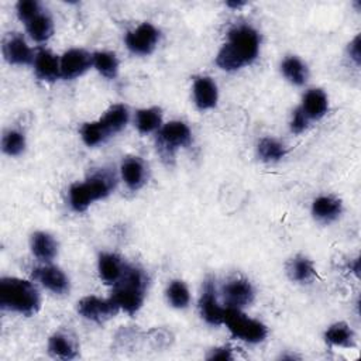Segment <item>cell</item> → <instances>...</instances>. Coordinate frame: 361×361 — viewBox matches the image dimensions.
I'll return each instance as SVG.
<instances>
[{
	"label": "cell",
	"instance_id": "6da1fadb",
	"mask_svg": "<svg viewBox=\"0 0 361 361\" xmlns=\"http://www.w3.org/2000/svg\"><path fill=\"white\" fill-rule=\"evenodd\" d=\"M0 306L23 316H32L41 306L39 292L30 281L4 276L0 279Z\"/></svg>",
	"mask_w": 361,
	"mask_h": 361
},
{
	"label": "cell",
	"instance_id": "7a4b0ae2",
	"mask_svg": "<svg viewBox=\"0 0 361 361\" xmlns=\"http://www.w3.org/2000/svg\"><path fill=\"white\" fill-rule=\"evenodd\" d=\"M147 285V274L140 267L127 264L123 276L117 283L113 285L110 298L116 302L118 309L133 316L141 309L144 303Z\"/></svg>",
	"mask_w": 361,
	"mask_h": 361
},
{
	"label": "cell",
	"instance_id": "3957f363",
	"mask_svg": "<svg viewBox=\"0 0 361 361\" xmlns=\"http://www.w3.org/2000/svg\"><path fill=\"white\" fill-rule=\"evenodd\" d=\"M113 188L114 176L107 172H99L69 188V204L75 212H85L93 202L109 196Z\"/></svg>",
	"mask_w": 361,
	"mask_h": 361
},
{
	"label": "cell",
	"instance_id": "277c9868",
	"mask_svg": "<svg viewBox=\"0 0 361 361\" xmlns=\"http://www.w3.org/2000/svg\"><path fill=\"white\" fill-rule=\"evenodd\" d=\"M223 324L227 326L233 337L251 344L264 341L268 334V329L264 323L248 317L241 312V309L226 307Z\"/></svg>",
	"mask_w": 361,
	"mask_h": 361
},
{
	"label": "cell",
	"instance_id": "5b68a950",
	"mask_svg": "<svg viewBox=\"0 0 361 361\" xmlns=\"http://www.w3.org/2000/svg\"><path fill=\"white\" fill-rule=\"evenodd\" d=\"M228 47L245 65L251 63L259 52V34L250 25H235L228 31Z\"/></svg>",
	"mask_w": 361,
	"mask_h": 361
},
{
	"label": "cell",
	"instance_id": "8992f818",
	"mask_svg": "<svg viewBox=\"0 0 361 361\" xmlns=\"http://www.w3.org/2000/svg\"><path fill=\"white\" fill-rule=\"evenodd\" d=\"M190 142L192 133L183 121H169L158 131V145L168 157H171L178 148L189 147Z\"/></svg>",
	"mask_w": 361,
	"mask_h": 361
},
{
	"label": "cell",
	"instance_id": "52a82bcc",
	"mask_svg": "<svg viewBox=\"0 0 361 361\" xmlns=\"http://www.w3.org/2000/svg\"><path fill=\"white\" fill-rule=\"evenodd\" d=\"M118 306L116 302L109 299H102L97 296H85L78 302V313L90 322L102 324L118 313Z\"/></svg>",
	"mask_w": 361,
	"mask_h": 361
},
{
	"label": "cell",
	"instance_id": "ba28073f",
	"mask_svg": "<svg viewBox=\"0 0 361 361\" xmlns=\"http://www.w3.org/2000/svg\"><path fill=\"white\" fill-rule=\"evenodd\" d=\"M158 41L159 31L151 23H142L126 35V45L135 55H149Z\"/></svg>",
	"mask_w": 361,
	"mask_h": 361
},
{
	"label": "cell",
	"instance_id": "9c48e42d",
	"mask_svg": "<svg viewBox=\"0 0 361 361\" xmlns=\"http://www.w3.org/2000/svg\"><path fill=\"white\" fill-rule=\"evenodd\" d=\"M199 310L206 323L212 326L223 324L226 307H221L217 302L216 286L212 278H207L203 285V290L199 299Z\"/></svg>",
	"mask_w": 361,
	"mask_h": 361
},
{
	"label": "cell",
	"instance_id": "30bf717a",
	"mask_svg": "<svg viewBox=\"0 0 361 361\" xmlns=\"http://www.w3.org/2000/svg\"><path fill=\"white\" fill-rule=\"evenodd\" d=\"M223 300L226 307L243 309L252 303L254 300V288L244 278H235L228 281L221 289Z\"/></svg>",
	"mask_w": 361,
	"mask_h": 361
},
{
	"label": "cell",
	"instance_id": "8fae6325",
	"mask_svg": "<svg viewBox=\"0 0 361 361\" xmlns=\"http://www.w3.org/2000/svg\"><path fill=\"white\" fill-rule=\"evenodd\" d=\"M4 59L11 65H30L34 63L35 54L25 42L24 37L18 32L8 34L1 45Z\"/></svg>",
	"mask_w": 361,
	"mask_h": 361
},
{
	"label": "cell",
	"instance_id": "7c38bea8",
	"mask_svg": "<svg viewBox=\"0 0 361 361\" xmlns=\"http://www.w3.org/2000/svg\"><path fill=\"white\" fill-rule=\"evenodd\" d=\"M93 65V54L82 48H72L61 56V76L75 79L83 75Z\"/></svg>",
	"mask_w": 361,
	"mask_h": 361
},
{
	"label": "cell",
	"instance_id": "4fadbf2b",
	"mask_svg": "<svg viewBox=\"0 0 361 361\" xmlns=\"http://www.w3.org/2000/svg\"><path fill=\"white\" fill-rule=\"evenodd\" d=\"M32 278L55 295H66L69 292V279L65 272L58 267H37L32 269Z\"/></svg>",
	"mask_w": 361,
	"mask_h": 361
},
{
	"label": "cell",
	"instance_id": "5bb4252c",
	"mask_svg": "<svg viewBox=\"0 0 361 361\" xmlns=\"http://www.w3.org/2000/svg\"><path fill=\"white\" fill-rule=\"evenodd\" d=\"M34 72L39 80L54 82L61 76V61L51 51L39 48L34 58Z\"/></svg>",
	"mask_w": 361,
	"mask_h": 361
},
{
	"label": "cell",
	"instance_id": "9a60e30c",
	"mask_svg": "<svg viewBox=\"0 0 361 361\" xmlns=\"http://www.w3.org/2000/svg\"><path fill=\"white\" fill-rule=\"evenodd\" d=\"M121 178L128 189L138 190L147 182L145 162L138 157H128L121 164Z\"/></svg>",
	"mask_w": 361,
	"mask_h": 361
},
{
	"label": "cell",
	"instance_id": "2e32d148",
	"mask_svg": "<svg viewBox=\"0 0 361 361\" xmlns=\"http://www.w3.org/2000/svg\"><path fill=\"white\" fill-rule=\"evenodd\" d=\"M48 353L54 358L73 360L79 353L78 341L69 333L56 331L48 340Z\"/></svg>",
	"mask_w": 361,
	"mask_h": 361
},
{
	"label": "cell",
	"instance_id": "e0dca14e",
	"mask_svg": "<svg viewBox=\"0 0 361 361\" xmlns=\"http://www.w3.org/2000/svg\"><path fill=\"white\" fill-rule=\"evenodd\" d=\"M126 262L116 254L103 252L99 255L97 269L102 281L107 285H114L120 281V278L124 274Z\"/></svg>",
	"mask_w": 361,
	"mask_h": 361
},
{
	"label": "cell",
	"instance_id": "ac0fdd59",
	"mask_svg": "<svg viewBox=\"0 0 361 361\" xmlns=\"http://www.w3.org/2000/svg\"><path fill=\"white\" fill-rule=\"evenodd\" d=\"M217 97H219L217 86L210 78L200 76L193 82V99L197 109L200 110L213 109L217 103Z\"/></svg>",
	"mask_w": 361,
	"mask_h": 361
},
{
	"label": "cell",
	"instance_id": "d6986e66",
	"mask_svg": "<svg viewBox=\"0 0 361 361\" xmlns=\"http://www.w3.org/2000/svg\"><path fill=\"white\" fill-rule=\"evenodd\" d=\"M300 109L307 116L309 120L322 118L329 109V99L324 90L322 89H310L305 93Z\"/></svg>",
	"mask_w": 361,
	"mask_h": 361
},
{
	"label": "cell",
	"instance_id": "ffe728a7",
	"mask_svg": "<svg viewBox=\"0 0 361 361\" xmlns=\"http://www.w3.org/2000/svg\"><path fill=\"white\" fill-rule=\"evenodd\" d=\"M31 251L42 262H51L58 254L56 240L47 231H35L30 240Z\"/></svg>",
	"mask_w": 361,
	"mask_h": 361
},
{
	"label": "cell",
	"instance_id": "44dd1931",
	"mask_svg": "<svg viewBox=\"0 0 361 361\" xmlns=\"http://www.w3.org/2000/svg\"><path fill=\"white\" fill-rule=\"evenodd\" d=\"M343 212V204L333 196H319L312 203V214L317 221L330 223Z\"/></svg>",
	"mask_w": 361,
	"mask_h": 361
},
{
	"label": "cell",
	"instance_id": "7402d4cb",
	"mask_svg": "<svg viewBox=\"0 0 361 361\" xmlns=\"http://www.w3.org/2000/svg\"><path fill=\"white\" fill-rule=\"evenodd\" d=\"M288 276L298 283H309L316 276V268L312 259L305 255H295L286 264Z\"/></svg>",
	"mask_w": 361,
	"mask_h": 361
},
{
	"label": "cell",
	"instance_id": "603a6c76",
	"mask_svg": "<svg viewBox=\"0 0 361 361\" xmlns=\"http://www.w3.org/2000/svg\"><path fill=\"white\" fill-rule=\"evenodd\" d=\"M102 126L106 128L109 135L121 131L128 123V109L124 104H113L110 106L103 117L99 118Z\"/></svg>",
	"mask_w": 361,
	"mask_h": 361
},
{
	"label": "cell",
	"instance_id": "cb8c5ba5",
	"mask_svg": "<svg viewBox=\"0 0 361 361\" xmlns=\"http://www.w3.org/2000/svg\"><path fill=\"white\" fill-rule=\"evenodd\" d=\"M28 35L37 42L48 41L54 34V21L51 16L45 11H41L31 21L25 24Z\"/></svg>",
	"mask_w": 361,
	"mask_h": 361
},
{
	"label": "cell",
	"instance_id": "d4e9b609",
	"mask_svg": "<svg viewBox=\"0 0 361 361\" xmlns=\"http://www.w3.org/2000/svg\"><path fill=\"white\" fill-rule=\"evenodd\" d=\"M324 340L327 344L330 345H336V347H344V348H350L354 347L355 344V337H354V331L351 330V327L344 323V322H338L331 324L326 331H324Z\"/></svg>",
	"mask_w": 361,
	"mask_h": 361
},
{
	"label": "cell",
	"instance_id": "484cf974",
	"mask_svg": "<svg viewBox=\"0 0 361 361\" xmlns=\"http://www.w3.org/2000/svg\"><path fill=\"white\" fill-rule=\"evenodd\" d=\"M282 75L293 85L303 86L307 82V68L298 56H288L281 63Z\"/></svg>",
	"mask_w": 361,
	"mask_h": 361
},
{
	"label": "cell",
	"instance_id": "4316f807",
	"mask_svg": "<svg viewBox=\"0 0 361 361\" xmlns=\"http://www.w3.org/2000/svg\"><path fill=\"white\" fill-rule=\"evenodd\" d=\"M162 111L159 107L141 109L135 113V127L141 134L152 133L161 128Z\"/></svg>",
	"mask_w": 361,
	"mask_h": 361
},
{
	"label": "cell",
	"instance_id": "83f0119b",
	"mask_svg": "<svg viewBox=\"0 0 361 361\" xmlns=\"http://www.w3.org/2000/svg\"><path fill=\"white\" fill-rule=\"evenodd\" d=\"M257 152L259 159H262L264 162H276L286 155V148L279 141L265 137L259 140L257 145Z\"/></svg>",
	"mask_w": 361,
	"mask_h": 361
},
{
	"label": "cell",
	"instance_id": "f1b7e54d",
	"mask_svg": "<svg viewBox=\"0 0 361 361\" xmlns=\"http://www.w3.org/2000/svg\"><path fill=\"white\" fill-rule=\"evenodd\" d=\"M93 66L107 79H114L118 73V61L113 52L97 51L93 54Z\"/></svg>",
	"mask_w": 361,
	"mask_h": 361
},
{
	"label": "cell",
	"instance_id": "f546056e",
	"mask_svg": "<svg viewBox=\"0 0 361 361\" xmlns=\"http://www.w3.org/2000/svg\"><path fill=\"white\" fill-rule=\"evenodd\" d=\"M80 137L87 147H96L104 142L110 135L106 131V128L102 126V123L97 120V121L85 123L80 127Z\"/></svg>",
	"mask_w": 361,
	"mask_h": 361
},
{
	"label": "cell",
	"instance_id": "4dcf8cb0",
	"mask_svg": "<svg viewBox=\"0 0 361 361\" xmlns=\"http://www.w3.org/2000/svg\"><path fill=\"white\" fill-rule=\"evenodd\" d=\"M166 299L169 305L176 309L186 307L190 302V293L185 282L179 279L172 281L166 288Z\"/></svg>",
	"mask_w": 361,
	"mask_h": 361
},
{
	"label": "cell",
	"instance_id": "1f68e13d",
	"mask_svg": "<svg viewBox=\"0 0 361 361\" xmlns=\"http://www.w3.org/2000/svg\"><path fill=\"white\" fill-rule=\"evenodd\" d=\"M25 148V137L18 130H7L1 138V149L10 157L20 155Z\"/></svg>",
	"mask_w": 361,
	"mask_h": 361
},
{
	"label": "cell",
	"instance_id": "d6a6232c",
	"mask_svg": "<svg viewBox=\"0 0 361 361\" xmlns=\"http://www.w3.org/2000/svg\"><path fill=\"white\" fill-rule=\"evenodd\" d=\"M17 16L18 18L23 21V23H28L31 21L35 16H38L42 10H41V6L37 0H20L17 3Z\"/></svg>",
	"mask_w": 361,
	"mask_h": 361
},
{
	"label": "cell",
	"instance_id": "836d02e7",
	"mask_svg": "<svg viewBox=\"0 0 361 361\" xmlns=\"http://www.w3.org/2000/svg\"><path fill=\"white\" fill-rule=\"evenodd\" d=\"M309 126V118L307 116L303 113V110L299 107H296L292 113V118H290V131L293 134H302Z\"/></svg>",
	"mask_w": 361,
	"mask_h": 361
},
{
	"label": "cell",
	"instance_id": "e575fe53",
	"mask_svg": "<svg viewBox=\"0 0 361 361\" xmlns=\"http://www.w3.org/2000/svg\"><path fill=\"white\" fill-rule=\"evenodd\" d=\"M348 55L355 62V65H360L361 61V49H360V35H355L354 39L348 44Z\"/></svg>",
	"mask_w": 361,
	"mask_h": 361
},
{
	"label": "cell",
	"instance_id": "d590c367",
	"mask_svg": "<svg viewBox=\"0 0 361 361\" xmlns=\"http://www.w3.org/2000/svg\"><path fill=\"white\" fill-rule=\"evenodd\" d=\"M207 360H233V354L228 347H219L210 351Z\"/></svg>",
	"mask_w": 361,
	"mask_h": 361
},
{
	"label": "cell",
	"instance_id": "8d00e7d4",
	"mask_svg": "<svg viewBox=\"0 0 361 361\" xmlns=\"http://www.w3.org/2000/svg\"><path fill=\"white\" fill-rule=\"evenodd\" d=\"M244 4H245V1H240V0H237V1H235V0H234V1L230 0V1L226 3V6H227V7H231V8H238V7L244 6Z\"/></svg>",
	"mask_w": 361,
	"mask_h": 361
}]
</instances>
